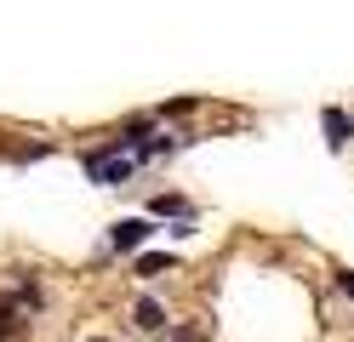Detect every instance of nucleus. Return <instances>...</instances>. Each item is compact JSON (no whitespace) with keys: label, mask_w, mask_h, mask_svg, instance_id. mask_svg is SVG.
Segmentation results:
<instances>
[{"label":"nucleus","mask_w":354,"mask_h":342,"mask_svg":"<svg viewBox=\"0 0 354 342\" xmlns=\"http://www.w3.org/2000/svg\"><path fill=\"white\" fill-rule=\"evenodd\" d=\"M337 285H343V291H348V296H354V274H348V268H343V274H337Z\"/></svg>","instance_id":"423d86ee"},{"label":"nucleus","mask_w":354,"mask_h":342,"mask_svg":"<svg viewBox=\"0 0 354 342\" xmlns=\"http://www.w3.org/2000/svg\"><path fill=\"white\" fill-rule=\"evenodd\" d=\"M138 325H143V331H160V325H166V319H160V303H149V296H143V303H138Z\"/></svg>","instance_id":"20e7f679"},{"label":"nucleus","mask_w":354,"mask_h":342,"mask_svg":"<svg viewBox=\"0 0 354 342\" xmlns=\"http://www.w3.org/2000/svg\"><path fill=\"white\" fill-rule=\"evenodd\" d=\"M149 234H154V222H149V217H126V222L109 228V245H115V251H138Z\"/></svg>","instance_id":"f03ea898"},{"label":"nucleus","mask_w":354,"mask_h":342,"mask_svg":"<svg viewBox=\"0 0 354 342\" xmlns=\"http://www.w3.org/2000/svg\"><path fill=\"white\" fill-rule=\"evenodd\" d=\"M166 268H177V257H143V263H138L143 280H154V274H166Z\"/></svg>","instance_id":"39448f33"},{"label":"nucleus","mask_w":354,"mask_h":342,"mask_svg":"<svg viewBox=\"0 0 354 342\" xmlns=\"http://www.w3.org/2000/svg\"><path fill=\"white\" fill-rule=\"evenodd\" d=\"M348 137H354V120H348L343 108H326V143H331V149H343Z\"/></svg>","instance_id":"7ed1b4c3"},{"label":"nucleus","mask_w":354,"mask_h":342,"mask_svg":"<svg viewBox=\"0 0 354 342\" xmlns=\"http://www.w3.org/2000/svg\"><path fill=\"white\" fill-rule=\"evenodd\" d=\"M86 171H92L97 182H126V177H131V160L120 154V143H109V149H97V154H86Z\"/></svg>","instance_id":"f257e3e1"}]
</instances>
